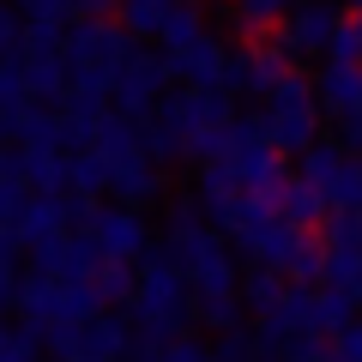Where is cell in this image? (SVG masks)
Returning a JSON list of instances; mask_svg holds the SVG:
<instances>
[{
    "instance_id": "7a4b0ae2",
    "label": "cell",
    "mask_w": 362,
    "mask_h": 362,
    "mask_svg": "<svg viewBox=\"0 0 362 362\" xmlns=\"http://www.w3.org/2000/svg\"><path fill=\"white\" fill-rule=\"evenodd\" d=\"M133 308H139V320H145L151 338H169L181 320H187V308H194L187 272L169 266V259H151V266L139 272V284H133Z\"/></svg>"
},
{
    "instance_id": "8fae6325",
    "label": "cell",
    "mask_w": 362,
    "mask_h": 362,
    "mask_svg": "<svg viewBox=\"0 0 362 362\" xmlns=\"http://www.w3.org/2000/svg\"><path fill=\"white\" fill-rule=\"evenodd\" d=\"M320 356H326V362H362V320H356V314H350L338 332H326Z\"/></svg>"
},
{
    "instance_id": "ba28073f",
    "label": "cell",
    "mask_w": 362,
    "mask_h": 362,
    "mask_svg": "<svg viewBox=\"0 0 362 362\" xmlns=\"http://www.w3.org/2000/svg\"><path fill=\"white\" fill-rule=\"evenodd\" d=\"M278 218H284V223H296V230H314V223H320L326 218V199L320 194H314V187H308V181H284V194H278Z\"/></svg>"
},
{
    "instance_id": "277c9868",
    "label": "cell",
    "mask_w": 362,
    "mask_h": 362,
    "mask_svg": "<svg viewBox=\"0 0 362 362\" xmlns=\"http://www.w3.org/2000/svg\"><path fill=\"white\" fill-rule=\"evenodd\" d=\"M332 30H338V13H326V6H308V0H302L296 13L284 18L278 42L290 49V61H314V54L332 49Z\"/></svg>"
},
{
    "instance_id": "9c48e42d",
    "label": "cell",
    "mask_w": 362,
    "mask_h": 362,
    "mask_svg": "<svg viewBox=\"0 0 362 362\" xmlns=\"http://www.w3.org/2000/svg\"><path fill=\"white\" fill-rule=\"evenodd\" d=\"M169 6H175V0H121V25L133 30V37H157V30H163V18H169Z\"/></svg>"
},
{
    "instance_id": "5b68a950",
    "label": "cell",
    "mask_w": 362,
    "mask_h": 362,
    "mask_svg": "<svg viewBox=\"0 0 362 362\" xmlns=\"http://www.w3.org/2000/svg\"><path fill=\"white\" fill-rule=\"evenodd\" d=\"M90 242H97V254H103V266L115 259V266H133L139 259V247H145V230H139V218L133 211H90Z\"/></svg>"
},
{
    "instance_id": "2e32d148",
    "label": "cell",
    "mask_w": 362,
    "mask_h": 362,
    "mask_svg": "<svg viewBox=\"0 0 362 362\" xmlns=\"http://www.w3.org/2000/svg\"><path fill=\"white\" fill-rule=\"evenodd\" d=\"M344 6H350V13H362V0H344Z\"/></svg>"
},
{
    "instance_id": "30bf717a",
    "label": "cell",
    "mask_w": 362,
    "mask_h": 362,
    "mask_svg": "<svg viewBox=\"0 0 362 362\" xmlns=\"http://www.w3.org/2000/svg\"><path fill=\"white\" fill-rule=\"evenodd\" d=\"M302 0H235V18H242L247 30H272L278 18H290Z\"/></svg>"
},
{
    "instance_id": "3957f363",
    "label": "cell",
    "mask_w": 362,
    "mask_h": 362,
    "mask_svg": "<svg viewBox=\"0 0 362 362\" xmlns=\"http://www.w3.org/2000/svg\"><path fill=\"white\" fill-rule=\"evenodd\" d=\"M163 78H169L163 61H151V54H127V61L109 73V97H115V109L127 121H145L157 103H163Z\"/></svg>"
},
{
    "instance_id": "7c38bea8",
    "label": "cell",
    "mask_w": 362,
    "mask_h": 362,
    "mask_svg": "<svg viewBox=\"0 0 362 362\" xmlns=\"http://www.w3.org/2000/svg\"><path fill=\"white\" fill-rule=\"evenodd\" d=\"M73 13H85V18H115L121 0H73Z\"/></svg>"
},
{
    "instance_id": "4fadbf2b",
    "label": "cell",
    "mask_w": 362,
    "mask_h": 362,
    "mask_svg": "<svg viewBox=\"0 0 362 362\" xmlns=\"http://www.w3.org/2000/svg\"><path fill=\"white\" fill-rule=\"evenodd\" d=\"M6 272H13V235L0 230V278H6Z\"/></svg>"
},
{
    "instance_id": "52a82bcc",
    "label": "cell",
    "mask_w": 362,
    "mask_h": 362,
    "mask_svg": "<svg viewBox=\"0 0 362 362\" xmlns=\"http://www.w3.org/2000/svg\"><path fill=\"white\" fill-rule=\"evenodd\" d=\"M13 223H18V242L37 247V259H42L49 247H61V223H66V211L54 206V199H37V206H25Z\"/></svg>"
},
{
    "instance_id": "6da1fadb",
    "label": "cell",
    "mask_w": 362,
    "mask_h": 362,
    "mask_svg": "<svg viewBox=\"0 0 362 362\" xmlns=\"http://www.w3.org/2000/svg\"><path fill=\"white\" fill-rule=\"evenodd\" d=\"M259 133L272 139V151H308V145H320V97H314L308 85H302L296 73L284 78V85L266 97V121H259Z\"/></svg>"
},
{
    "instance_id": "8992f818",
    "label": "cell",
    "mask_w": 362,
    "mask_h": 362,
    "mask_svg": "<svg viewBox=\"0 0 362 362\" xmlns=\"http://www.w3.org/2000/svg\"><path fill=\"white\" fill-rule=\"evenodd\" d=\"M314 97H320V109L326 115H356L362 109V66H350V61H326V73H320V85H314Z\"/></svg>"
},
{
    "instance_id": "5bb4252c",
    "label": "cell",
    "mask_w": 362,
    "mask_h": 362,
    "mask_svg": "<svg viewBox=\"0 0 362 362\" xmlns=\"http://www.w3.org/2000/svg\"><path fill=\"white\" fill-rule=\"evenodd\" d=\"M278 362H326L320 350H290V356H278Z\"/></svg>"
},
{
    "instance_id": "9a60e30c",
    "label": "cell",
    "mask_w": 362,
    "mask_h": 362,
    "mask_svg": "<svg viewBox=\"0 0 362 362\" xmlns=\"http://www.w3.org/2000/svg\"><path fill=\"white\" fill-rule=\"evenodd\" d=\"M66 362H115V356H66Z\"/></svg>"
}]
</instances>
